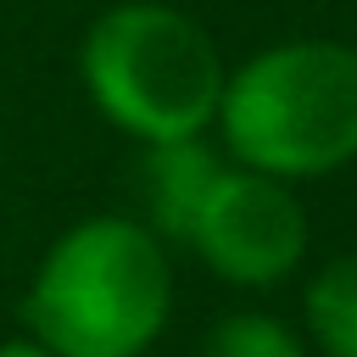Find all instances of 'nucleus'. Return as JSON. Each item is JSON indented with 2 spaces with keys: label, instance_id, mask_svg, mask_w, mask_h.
Returning <instances> with one entry per match:
<instances>
[{
  "label": "nucleus",
  "instance_id": "obj_1",
  "mask_svg": "<svg viewBox=\"0 0 357 357\" xmlns=\"http://www.w3.org/2000/svg\"><path fill=\"white\" fill-rule=\"evenodd\" d=\"M173 301L162 240L134 218L67 229L28 290V329L50 357H139Z\"/></svg>",
  "mask_w": 357,
  "mask_h": 357
},
{
  "label": "nucleus",
  "instance_id": "obj_2",
  "mask_svg": "<svg viewBox=\"0 0 357 357\" xmlns=\"http://www.w3.org/2000/svg\"><path fill=\"white\" fill-rule=\"evenodd\" d=\"M223 145L268 178H318L357 156V50L296 39L223 78Z\"/></svg>",
  "mask_w": 357,
  "mask_h": 357
},
{
  "label": "nucleus",
  "instance_id": "obj_3",
  "mask_svg": "<svg viewBox=\"0 0 357 357\" xmlns=\"http://www.w3.org/2000/svg\"><path fill=\"white\" fill-rule=\"evenodd\" d=\"M84 84L117 128L162 145L190 139L218 117L223 61L184 11L128 0L84 33Z\"/></svg>",
  "mask_w": 357,
  "mask_h": 357
},
{
  "label": "nucleus",
  "instance_id": "obj_4",
  "mask_svg": "<svg viewBox=\"0 0 357 357\" xmlns=\"http://www.w3.org/2000/svg\"><path fill=\"white\" fill-rule=\"evenodd\" d=\"M184 245H195L206 268L234 284H273L307 251V212L284 178L257 167H218Z\"/></svg>",
  "mask_w": 357,
  "mask_h": 357
},
{
  "label": "nucleus",
  "instance_id": "obj_5",
  "mask_svg": "<svg viewBox=\"0 0 357 357\" xmlns=\"http://www.w3.org/2000/svg\"><path fill=\"white\" fill-rule=\"evenodd\" d=\"M218 156L190 134V139H162L139 156V195L156 218V229L167 240H184L195 223V206L206 201L212 178H218Z\"/></svg>",
  "mask_w": 357,
  "mask_h": 357
},
{
  "label": "nucleus",
  "instance_id": "obj_6",
  "mask_svg": "<svg viewBox=\"0 0 357 357\" xmlns=\"http://www.w3.org/2000/svg\"><path fill=\"white\" fill-rule=\"evenodd\" d=\"M307 324L329 357H357V257H340L312 279Z\"/></svg>",
  "mask_w": 357,
  "mask_h": 357
},
{
  "label": "nucleus",
  "instance_id": "obj_7",
  "mask_svg": "<svg viewBox=\"0 0 357 357\" xmlns=\"http://www.w3.org/2000/svg\"><path fill=\"white\" fill-rule=\"evenodd\" d=\"M201 357H307V351H301V340L279 318H268V312H234V318H223L206 335Z\"/></svg>",
  "mask_w": 357,
  "mask_h": 357
},
{
  "label": "nucleus",
  "instance_id": "obj_8",
  "mask_svg": "<svg viewBox=\"0 0 357 357\" xmlns=\"http://www.w3.org/2000/svg\"><path fill=\"white\" fill-rule=\"evenodd\" d=\"M0 357H50V351H45L39 340H6V346H0Z\"/></svg>",
  "mask_w": 357,
  "mask_h": 357
}]
</instances>
